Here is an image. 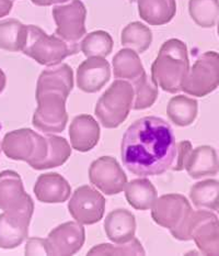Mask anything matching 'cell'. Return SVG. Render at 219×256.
<instances>
[{"mask_svg":"<svg viewBox=\"0 0 219 256\" xmlns=\"http://www.w3.org/2000/svg\"><path fill=\"white\" fill-rule=\"evenodd\" d=\"M25 40V24L15 19L0 21V48L8 52H22Z\"/></svg>","mask_w":219,"mask_h":256,"instance_id":"d4e9b609","label":"cell"},{"mask_svg":"<svg viewBox=\"0 0 219 256\" xmlns=\"http://www.w3.org/2000/svg\"><path fill=\"white\" fill-rule=\"evenodd\" d=\"M34 194L41 202L61 204L69 198L71 187L60 174L47 172L40 175L36 180Z\"/></svg>","mask_w":219,"mask_h":256,"instance_id":"ac0fdd59","label":"cell"},{"mask_svg":"<svg viewBox=\"0 0 219 256\" xmlns=\"http://www.w3.org/2000/svg\"><path fill=\"white\" fill-rule=\"evenodd\" d=\"M1 150H2V148H1V146H0V152H1Z\"/></svg>","mask_w":219,"mask_h":256,"instance_id":"f35d334b","label":"cell"},{"mask_svg":"<svg viewBox=\"0 0 219 256\" xmlns=\"http://www.w3.org/2000/svg\"><path fill=\"white\" fill-rule=\"evenodd\" d=\"M219 86V53L205 52L196 60L185 78L182 90L193 97H205Z\"/></svg>","mask_w":219,"mask_h":256,"instance_id":"ba28073f","label":"cell"},{"mask_svg":"<svg viewBox=\"0 0 219 256\" xmlns=\"http://www.w3.org/2000/svg\"><path fill=\"white\" fill-rule=\"evenodd\" d=\"M113 38L108 32L99 30L89 33L80 42V50L87 58H106L113 50Z\"/></svg>","mask_w":219,"mask_h":256,"instance_id":"f546056e","label":"cell"},{"mask_svg":"<svg viewBox=\"0 0 219 256\" xmlns=\"http://www.w3.org/2000/svg\"><path fill=\"white\" fill-rule=\"evenodd\" d=\"M199 114L198 100L189 98L184 94L173 97L169 100L167 114L169 119L179 126H188L195 121Z\"/></svg>","mask_w":219,"mask_h":256,"instance_id":"cb8c5ba5","label":"cell"},{"mask_svg":"<svg viewBox=\"0 0 219 256\" xmlns=\"http://www.w3.org/2000/svg\"><path fill=\"white\" fill-rule=\"evenodd\" d=\"M12 6V0H0V18H3L10 14Z\"/></svg>","mask_w":219,"mask_h":256,"instance_id":"e575fe53","label":"cell"},{"mask_svg":"<svg viewBox=\"0 0 219 256\" xmlns=\"http://www.w3.org/2000/svg\"><path fill=\"white\" fill-rule=\"evenodd\" d=\"M110 78V63L104 58H88L77 70V86L80 90L88 94L100 92L108 84Z\"/></svg>","mask_w":219,"mask_h":256,"instance_id":"9a60e30c","label":"cell"},{"mask_svg":"<svg viewBox=\"0 0 219 256\" xmlns=\"http://www.w3.org/2000/svg\"><path fill=\"white\" fill-rule=\"evenodd\" d=\"M85 241V228L75 221L56 226L45 238L47 255H74L80 251Z\"/></svg>","mask_w":219,"mask_h":256,"instance_id":"4fadbf2b","label":"cell"},{"mask_svg":"<svg viewBox=\"0 0 219 256\" xmlns=\"http://www.w3.org/2000/svg\"><path fill=\"white\" fill-rule=\"evenodd\" d=\"M189 12L198 26L213 28L219 20V0H190Z\"/></svg>","mask_w":219,"mask_h":256,"instance_id":"f1b7e54d","label":"cell"},{"mask_svg":"<svg viewBox=\"0 0 219 256\" xmlns=\"http://www.w3.org/2000/svg\"><path fill=\"white\" fill-rule=\"evenodd\" d=\"M185 170L194 180L217 175L219 172V158L215 148L210 146H202L192 150L185 164Z\"/></svg>","mask_w":219,"mask_h":256,"instance_id":"ffe728a7","label":"cell"},{"mask_svg":"<svg viewBox=\"0 0 219 256\" xmlns=\"http://www.w3.org/2000/svg\"><path fill=\"white\" fill-rule=\"evenodd\" d=\"M136 219L126 209H115L108 214L104 221V230L112 242L124 244L135 238Z\"/></svg>","mask_w":219,"mask_h":256,"instance_id":"d6986e66","label":"cell"},{"mask_svg":"<svg viewBox=\"0 0 219 256\" xmlns=\"http://www.w3.org/2000/svg\"><path fill=\"white\" fill-rule=\"evenodd\" d=\"M87 9L80 0H69L53 8L55 34L70 43H78L86 36Z\"/></svg>","mask_w":219,"mask_h":256,"instance_id":"9c48e42d","label":"cell"},{"mask_svg":"<svg viewBox=\"0 0 219 256\" xmlns=\"http://www.w3.org/2000/svg\"><path fill=\"white\" fill-rule=\"evenodd\" d=\"M68 210L77 222L91 226L103 218L105 199L97 189L89 185L77 188L68 202Z\"/></svg>","mask_w":219,"mask_h":256,"instance_id":"30bf717a","label":"cell"},{"mask_svg":"<svg viewBox=\"0 0 219 256\" xmlns=\"http://www.w3.org/2000/svg\"><path fill=\"white\" fill-rule=\"evenodd\" d=\"M134 88L133 109L143 110L150 108L158 98V88L153 78L144 73L137 80L132 82Z\"/></svg>","mask_w":219,"mask_h":256,"instance_id":"4dcf8cb0","label":"cell"},{"mask_svg":"<svg viewBox=\"0 0 219 256\" xmlns=\"http://www.w3.org/2000/svg\"><path fill=\"white\" fill-rule=\"evenodd\" d=\"M33 202L24 190L21 176L13 170L0 172V209L18 210Z\"/></svg>","mask_w":219,"mask_h":256,"instance_id":"2e32d148","label":"cell"},{"mask_svg":"<svg viewBox=\"0 0 219 256\" xmlns=\"http://www.w3.org/2000/svg\"><path fill=\"white\" fill-rule=\"evenodd\" d=\"M31 2L36 6H41V7H46V6H50V4H65L67 2H69V0H31Z\"/></svg>","mask_w":219,"mask_h":256,"instance_id":"d590c367","label":"cell"},{"mask_svg":"<svg viewBox=\"0 0 219 256\" xmlns=\"http://www.w3.org/2000/svg\"><path fill=\"white\" fill-rule=\"evenodd\" d=\"M89 180L93 186L109 196L124 190L127 176L116 158L102 156L95 160L89 168Z\"/></svg>","mask_w":219,"mask_h":256,"instance_id":"7c38bea8","label":"cell"},{"mask_svg":"<svg viewBox=\"0 0 219 256\" xmlns=\"http://www.w3.org/2000/svg\"><path fill=\"white\" fill-rule=\"evenodd\" d=\"M176 148L175 133L167 121L159 116H144L123 136L122 162L136 176L161 175L170 170Z\"/></svg>","mask_w":219,"mask_h":256,"instance_id":"6da1fadb","label":"cell"},{"mask_svg":"<svg viewBox=\"0 0 219 256\" xmlns=\"http://www.w3.org/2000/svg\"><path fill=\"white\" fill-rule=\"evenodd\" d=\"M190 72L187 44L179 38H171L162 44L158 56L151 65V78L162 90L177 94Z\"/></svg>","mask_w":219,"mask_h":256,"instance_id":"7a4b0ae2","label":"cell"},{"mask_svg":"<svg viewBox=\"0 0 219 256\" xmlns=\"http://www.w3.org/2000/svg\"><path fill=\"white\" fill-rule=\"evenodd\" d=\"M25 255H47L46 242L45 238H31L26 242Z\"/></svg>","mask_w":219,"mask_h":256,"instance_id":"836d02e7","label":"cell"},{"mask_svg":"<svg viewBox=\"0 0 219 256\" xmlns=\"http://www.w3.org/2000/svg\"><path fill=\"white\" fill-rule=\"evenodd\" d=\"M134 104L131 82L116 80L98 100L94 114L106 129H115L124 122Z\"/></svg>","mask_w":219,"mask_h":256,"instance_id":"8992f818","label":"cell"},{"mask_svg":"<svg viewBox=\"0 0 219 256\" xmlns=\"http://www.w3.org/2000/svg\"><path fill=\"white\" fill-rule=\"evenodd\" d=\"M34 211V202L18 210H7L0 214V248H15L29 234L30 222Z\"/></svg>","mask_w":219,"mask_h":256,"instance_id":"8fae6325","label":"cell"},{"mask_svg":"<svg viewBox=\"0 0 219 256\" xmlns=\"http://www.w3.org/2000/svg\"><path fill=\"white\" fill-rule=\"evenodd\" d=\"M190 198L196 208L218 210L219 182L216 180H205L194 184L190 190Z\"/></svg>","mask_w":219,"mask_h":256,"instance_id":"484cf974","label":"cell"},{"mask_svg":"<svg viewBox=\"0 0 219 256\" xmlns=\"http://www.w3.org/2000/svg\"><path fill=\"white\" fill-rule=\"evenodd\" d=\"M217 31H218V36H219V22H218V28H217Z\"/></svg>","mask_w":219,"mask_h":256,"instance_id":"74e56055","label":"cell"},{"mask_svg":"<svg viewBox=\"0 0 219 256\" xmlns=\"http://www.w3.org/2000/svg\"><path fill=\"white\" fill-rule=\"evenodd\" d=\"M69 94L63 89L36 87L37 108L32 119L35 129L45 134L60 133L65 130L68 122L66 102Z\"/></svg>","mask_w":219,"mask_h":256,"instance_id":"5b68a950","label":"cell"},{"mask_svg":"<svg viewBox=\"0 0 219 256\" xmlns=\"http://www.w3.org/2000/svg\"><path fill=\"white\" fill-rule=\"evenodd\" d=\"M191 236L202 254L219 255V220L211 211H194Z\"/></svg>","mask_w":219,"mask_h":256,"instance_id":"5bb4252c","label":"cell"},{"mask_svg":"<svg viewBox=\"0 0 219 256\" xmlns=\"http://www.w3.org/2000/svg\"><path fill=\"white\" fill-rule=\"evenodd\" d=\"M122 46L134 50L136 53H144L153 42V33L142 22H132L122 31Z\"/></svg>","mask_w":219,"mask_h":256,"instance_id":"4316f807","label":"cell"},{"mask_svg":"<svg viewBox=\"0 0 219 256\" xmlns=\"http://www.w3.org/2000/svg\"><path fill=\"white\" fill-rule=\"evenodd\" d=\"M113 72L116 80H126L134 82L146 73L138 53L132 48H123L113 58Z\"/></svg>","mask_w":219,"mask_h":256,"instance_id":"603a6c76","label":"cell"},{"mask_svg":"<svg viewBox=\"0 0 219 256\" xmlns=\"http://www.w3.org/2000/svg\"><path fill=\"white\" fill-rule=\"evenodd\" d=\"M1 148L8 158L23 160L36 170L46 158L48 143L45 136L24 128L8 132L2 140Z\"/></svg>","mask_w":219,"mask_h":256,"instance_id":"52a82bcc","label":"cell"},{"mask_svg":"<svg viewBox=\"0 0 219 256\" xmlns=\"http://www.w3.org/2000/svg\"><path fill=\"white\" fill-rule=\"evenodd\" d=\"M125 198L134 209L148 210L158 199V192L148 178H137L126 184Z\"/></svg>","mask_w":219,"mask_h":256,"instance_id":"7402d4cb","label":"cell"},{"mask_svg":"<svg viewBox=\"0 0 219 256\" xmlns=\"http://www.w3.org/2000/svg\"><path fill=\"white\" fill-rule=\"evenodd\" d=\"M192 150H193L192 143L190 141L184 140L178 143L176 148V156H175V160H173V163L171 165L170 170L175 172L183 170L185 168V164L188 162Z\"/></svg>","mask_w":219,"mask_h":256,"instance_id":"d6a6232c","label":"cell"},{"mask_svg":"<svg viewBox=\"0 0 219 256\" xmlns=\"http://www.w3.org/2000/svg\"><path fill=\"white\" fill-rule=\"evenodd\" d=\"M146 252L137 238H132L130 242L119 246L113 244H100L90 250L88 255H145Z\"/></svg>","mask_w":219,"mask_h":256,"instance_id":"1f68e13d","label":"cell"},{"mask_svg":"<svg viewBox=\"0 0 219 256\" xmlns=\"http://www.w3.org/2000/svg\"><path fill=\"white\" fill-rule=\"evenodd\" d=\"M5 85H7V77H5L4 72L0 68V94L4 90Z\"/></svg>","mask_w":219,"mask_h":256,"instance_id":"8d00e7d4","label":"cell"},{"mask_svg":"<svg viewBox=\"0 0 219 256\" xmlns=\"http://www.w3.org/2000/svg\"><path fill=\"white\" fill-rule=\"evenodd\" d=\"M131 2H136V0H131Z\"/></svg>","mask_w":219,"mask_h":256,"instance_id":"ab89813d","label":"cell"},{"mask_svg":"<svg viewBox=\"0 0 219 256\" xmlns=\"http://www.w3.org/2000/svg\"><path fill=\"white\" fill-rule=\"evenodd\" d=\"M45 138L48 143V151L45 160L37 165V170L58 168V166L65 164L71 155L70 146L65 138L50 134Z\"/></svg>","mask_w":219,"mask_h":256,"instance_id":"83f0119b","label":"cell"},{"mask_svg":"<svg viewBox=\"0 0 219 256\" xmlns=\"http://www.w3.org/2000/svg\"><path fill=\"white\" fill-rule=\"evenodd\" d=\"M194 210L187 197L180 194H167L157 199L151 207V218L157 224L170 230L177 240L190 241L191 222Z\"/></svg>","mask_w":219,"mask_h":256,"instance_id":"3957f363","label":"cell"},{"mask_svg":"<svg viewBox=\"0 0 219 256\" xmlns=\"http://www.w3.org/2000/svg\"><path fill=\"white\" fill-rule=\"evenodd\" d=\"M80 43H70L56 34L48 36L36 26H26V40L22 53L41 65L53 66L79 53Z\"/></svg>","mask_w":219,"mask_h":256,"instance_id":"277c9868","label":"cell"},{"mask_svg":"<svg viewBox=\"0 0 219 256\" xmlns=\"http://www.w3.org/2000/svg\"><path fill=\"white\" fill-rule=\"evenodd\" d=\"M140 18L150 26L167 24L175 18L176 0H138Z\"/></svg>","mask_w":219,"mask_h":256,"instance_id":"44dd1931","label":"cell"},{"mask_svg":"<svg viewBox=\"0 0 219 256\" xmlns=\"http://www.w3.org/2000/svg\"><path fill=\"white\" fill-rule=\"evenodd\" d=\"M100 133V126L92 116H77L69 126L71 146L78 152H89L98 144Z\"/></svg>","mask_w":219,"mask_h":256,"instance_id":"e0dca14e","label":"cell"},{"mask_svg":"<svg viewBox=\"0 0 219 256\" xmlns=\"http://www.w3.org/2000/svg\"><path fill=\"white\" fill-rule=\"evenodd\" d=\"M218 212H219V209H218Z\"/></svg>","mask_w":219,"mask_h":256,"instance_id":"60d3db41","label":"cell"}]
</instances>
